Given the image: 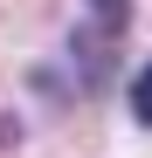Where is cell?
Listing matches in <instances>:
<instances>
[{
    "instance_id": "6da1fadb",
    "label": "cell",
    "mask_w": 152,
    "mask_h": 158,
    "mask_svg": "<svg viewBox=\"0 0 152 158\" xmlns=\"http://www.w3.org/2000/svg\"><path fill=\"white\" fill-rule=\"evenodd\" d=\"M132 117H138V124H152V62L132 76Z\"/></svg>"
}]
</instances>
